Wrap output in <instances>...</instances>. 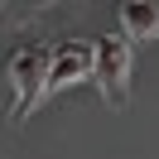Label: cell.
<instances>
[{
  "instance_id": "3",
  "label": "cell",
  "mask_w": 159,
  "mask_h": 159,
  "mask_svg": "<svg viewBox=\"0 0 159 159\" xmlns=\"http://www.w3.org/2000/svg\"><path fill=\"white\" fill-rule=\"evenodd\" d=\"M92 77V43L87 39H72L63 43L58 53H48V68H43V97L58 87H72V82H87Z\"/></svg>"
},
{
  "instance_id": "1",
  "label": "cell",
  "mask_w": 159,
  "mask_h": 159,
  "mask_svg": "<svg viewBox=\"0 0 159 159\" xmlns=\"http://www.w3.org/2000/svg\"><path fill=\"white\" fill-rule=\"evenodd\" d=\"M92 77H97L106 106L120 111V106L130 101V87H135V48H130L125 34H106V39H97V48H92Z\"/></svg>"
},
{
  "instance_id": "2",
  "label": "cell",
  "mask_w": 159,
  "mask_h": 159,
  "mask_svg": "<svg viewBox=\"0 0 159 159\" xmlns=\"http://www.w3.org/2000/svg\"><path fill=\"white\" fill-rule=\"evenodd\" d=\"M43 68H48V48H43V43H24L10 58V87H15L10 120H24L43 101Z\"/></svg>"
},
{
  "instance_id": "4",
  "label": "cell",
  "mask_w": 159,
  "mask_h": 159,
  "mask_svg": "<svg viewBox=\"0 0 159 159\" xmlns=\"http://www.w3.org/2000/svg\"><path fill=\"white\" fill-rule=\"evenodd\" d=\"M116 20H120L116 34H125L130 43H149L159 39V0H125L116 10Z\"/></svg>"
}]
</instances>
